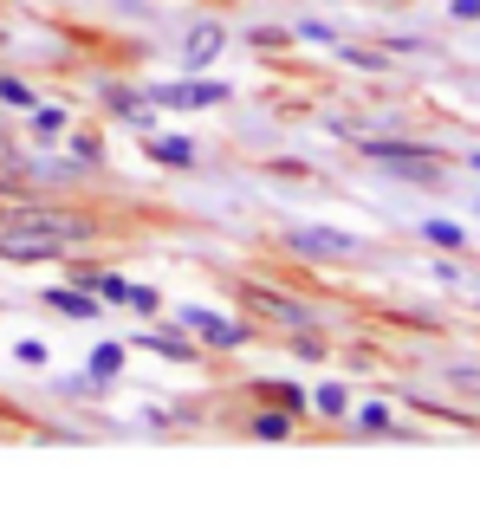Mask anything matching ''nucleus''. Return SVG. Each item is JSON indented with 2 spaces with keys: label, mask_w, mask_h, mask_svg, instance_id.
I'll return each instance as SVG.
<instances>
[{
  "label": "nucleus",
  "mask_w": 480,
  "mask_h": 512,
  "mask_svg": "<svg viewBox=\"0 0 480 512\" xmlns=\"http://www.w3.org/2000/svg\"><path fill=\"white\" fill-rule=\"evenodd\" d=\"M0 227L20 240H39V247H52L65 260L72 247H85V240L104 234V221L91 208H78V201H46V195H7L0 201Z\"/></svg>",
  "instance_id": "nucleus-1"
},
{
  "label": "nucleus",
  "mask_w": 480,
  "mask_h": 512,
  "mask_svg": "<svg viewBox=\"0 0 480 512\" xmlns=\"http://www.w3.org/2000/svg\"><path fill=\"white\" fill-rule=\"evenodd\" d=\"M357 156H364L370 169H383L390 182H416V188L448 182V156L422 137H357Z\"/></svg>",
  "instance_id": "nucleus-2"
},
{
  "label": "nucleus",
  "mask_w": 480,
  "mask_h": 512,
  "mask_svg": "<svg viewBox=\"0 0 480 512\" xmlns=\"http://www.w3.org/2000/svg\"><path fill=\"white\" fill-rule=\"evenodd\" d=\"M234 305L253 318V325H273V331H305V325H318V305H312V299H299V292H279V286H266V279H240V286H234Z\"/></svg>",
  "instance_id": "nucleus-3"
},
{
  "label": "nucleus",
  "mask_w": 480,
  "mask_h": 512,
  "mask_svg": "<svg viewBox=\"0 0 480 512\" xmlns=\"http://www.w3.org/2000/svg\"><path fill=\"white\" fill-rule=\"evenodd\" d=\"M169 325H182L195 344L215 357V350H240V344H253V318H240V312H215V305H176L169 312Z\"/></svg>",
  "instance_id": "nucleus-4"
},
{
  "label": "nucleus",
  "mask_w": 480,
  "mask_h": 512,
  "mask_svg": "<svg viewBox=\"0 0 480 512\" xmlns=\"http://www.w3.org/2000/svg\"><path fill=\"white\" fill-rule=\"evenodd\" d=\"M279 253H292V260H305V266H338V260L357 253V234L318 227V221H292V227H279Z\"/></svg>",
  "instance_id": "nucleus-5"
},
{
  "label": "nucleus",
  "mask_w": 480,
  "mask_h": 512,
  "mask_svg": "<svg viewBox=\"0 0 480 512\" xmlns=\"http://www.w3.org/2000/svg\"><path fill=\"white\" fill-rule=\"evenodd\" d=\"M143 91L156 98V111H163V117L215 111V104L234 98V85H221V78H208V72H176V78H163V85H143Z\"/></svg>",
  "instance_id": "nucleus-6"
},
{
  "label": "nucleus",
  "mask_w": 480,
  "mask_h": 512,
  "mask_svg": "<svg viewBox=\"0 0 480 512\" xmlns=\"http://www.w3.org/2000/svg\"><path fill=\"white\" fill-rule=\"evenodd\" d=\"M234 46V33H228V20H189L182 26V46H176V59H182V72H215L221 65V52Z\"/></svg>",
  "instance_id": "nucleus-7"
},
{
  "label": "nucleus",
  "mask_w": 480,
  "mask_h": 512,
  "mask_svg": "<svg viewBox=\"0 0 480 512\" xmlns=\"http://www.w3.org/2000/svg\"><path fill=\"white\" fill-rule=\"evenodd\" d=\"M98 98H104V117H117V124H130L137 137H150V130H163V111H156V98H150V91H137V85H117V78H111V85H104Z\"/></svg>",
  "instance_id": "nucleus-8"
},
{
  "label": "nucleus",
  "mask_w": 480,
  "mask_h": 512,
  "mask_svg": "<svg viewBox=\"0 0 480 512\" xmlns=\"http://www.w3.org/2000/svg\"><path fill=\"white\" fill-rule=\"evenodd\" d=\"M39 305H46V312H59V318H72V325H98V318L111 312V305H104L91 286H72V279L46 286V292H39Z\"/></svg>",
  "instance_id": "nucleus-9"
},
{
  "label": "nucleus",
  "mask_w": 480,
  "mask_h": 512,
  "mask_svg": "<svg viewBox=\"0 0 480 512\" xmlns=\"http://www.w3.org/2000/svg\"><path fill=\"white\" fill-rule=\"evenodd\" d=\"M143 156H150L156 169H176V175L202 169V143H195L189 130H150V137H143Z\"/></svg>",
  "instance_id": "nucleus-10"
},
{
  "label": "nucleus",
  "mask_w": 480,
  "mask_h": 512,
  "mask_svg": "<svg viewBox=\"0 0 480 512\" xmlns=\"http://www.w3.org/2000/svg\"><path fill=\"white\" fill-rule=\"evenodd\" d=\"M130 350H156L163 363H202V357H208V350L195 344L182 325H150V331H137V338H130Z\"/></svg>",
  "instance_id": "nucleus-11"
},
{
  "label": "nucleus",
  "mask_w": 480,
  "mask_h": 512,
  "mask_svg": "<svg viewBox=\"0 0 480 512\" xmlns=\"http://www.w3.org/2000/svg\"><path fill=\"white\" fill-rule=\"evenodd\" d=\"M59 150L72 156L78 169H91V175H104V169H111V156H104V130H98V124H65Z\"/></svg>",
  "instance_id": "nucleus-12"
},
{
  "label": "nucleus",
  "mask_w": 480,
  "mask_h": 512,
  "mask_svg": "<svg viewBox=\"0 0 480 512\" xmlns=\"http://www.w3.org/2000/svg\"><path fill=\"white\" fill-rule=\"evenodd\" d=\"M65 124H72V117H65V104H46V98H39L33 111H26V143H33V150H52V143L65 137Z\"/></svg>",
  "instance_id": "nucleus-13"
},
{
  "label": "nucleus",
  "mask_w": 480,
  "mask_h": 512,
  "mask_svg": "<svg viewBox=\"0 0 480 512\" xmlns=\"http://www.w3.org/2000/svg\"><path fill=\"white\" fill-rule=\"evenodd\" d=\"M351 428L364 441H383V435H409L403 422H396V409L390 402H351Z\"/></svg>",
  "instance_id": "nucleus-14"
},
{
  "label": "nucleus",
  "mask_w": 480,
  "mask_h": 512,
  "mask_svg": "<svg viewBox=\"0 0 480 512\" xmlns=\"http://www.w3.org/2000/svg\"><path fill=\"white\" fill-rule=\"evenodd\" d=\"M247 435L253 441H292V435H299V415L279 409V402H266L260 415H247Z\"/></svg>",
  "instance_id": "nucleus-15"
},
{
  "label": "nucleus",
  "mask_w": 480,
  "mask_h": 512,
  "mask_svg": "<svg viewBox=\"0 0 480 512\" xmlns=\"http://www.w3.org/2000/svg\"><path fill=\"white\" fill-rule=\"evenodd\" d=\"M124 363H130V344H117V338H104V344H91V357H85V370L98 376V383H117L124 376Z\"/></svg>",
  "instance_id": "nucleus-16"
},
{
  "label": "nucleus",
  "mask_w": 480,
  "mask_h": 512,
  "mask_svg": "<svg viewBox=\"0 0 480 512\" xmlns=\"http://www.w3.org/2000/svg\"><path fill=\"white\" fill-rule=\"evenodd\" d=\"M312 415L318 422H351V389L344 383H318L312 389Z\"/></svg>",
  "instance_id": "nucleus-17"
},
{
  "label": "nucleus",
  "mask_w": 480,
  "mask_h": 512,
  "mask_svg": "<svg viewBox=\"0 0 480 512\" xmlns=\"http://www.w3.org/2000/svg\"><path fill=\"white\" fill-rule=\"evenodd\" d=\"M253 396H260V402H279V409H292L299 422L312 415V389H299V383H253Z\"/></svg>",
  "instance_id": "nucleus-18"
},
{
  "label": "nucleus",
  "mask_w": 480,
  "mask_h": 512,
  "mask_svg": "<svg viewBox=\"0 0 480 512\" xmlns=\"http://www.w3.org/2000/svg\"><path fill=\"white\" fill-rule=\"evenodd\" d=\"M279 338H286V357H299V363H325V357H331V344H325V331H318V325L279 331Z\"/></svg>",
  "instance_id": "nucleus-19"
},
{
  "label": "nucleus",
  "mask_w": 480,
  "mask_h": 512,
  "mask_svg": "<svg viewBox=\"0 0 480 512\" xmlns=\"http://www.w3.org/2000/svg\"><path fill=\"white\" fill-rule=\"evenodd\" d=\"M331 52H338V65H351V72H390V52L383 46H344V39H331Z\"/></svg>",
  "instance_id": "nucleus-20"
},
{
  "label": "nucleus",
  "mask_w": 480,
  "mask_h": 512,
  "mask_svg": "<svg viewBox=\"0 0 480 512\" xmlns=\"http://www.w3.org/2000/svg\"><path fill=\"white\" fill-rule=\"evenodd\" d=\"M422 240H429V247H442V253H468V227H461V221H442V214H429V221H422Z\"/></svg>",
  "instance_id": "nucleus-21"
},
{
  "label": "nucleus",
  "mask_w": 480,
  "mask_h": 512,
  "mask_svg": "<svg viewBox=\"0 0 480 512\" xmlns=\"http://www.w3.org/2000/svg\"><path fill=\"white\" fill-rule=\"evenodd\" d=\"M39 104V91H33V78H20V72H0V111H33Z\"/></svg>",
  "instance_id": "nucleus-22"
},
{
  "label": "nucleus",
  "mask_w": 480,
  "mask_h": 512,
  "mask_svg": "<svg viewBox=\"0 0 480 512\" xmlns=\"http://www.w3.org/2000/svg\"><path fill=\"white\" fill-rule=\"evenodd\" d=\"M124 312H137V318H163V292H156V286H137V279H130V286H124Z\"/></svg>",
  "instance_id": "nucleus-23"
},
{
  "label": "nucleus",
  "mask_w": 480,
  "mask_h": 512,
  "mask_svg": "<svg viewBox=\"0 0 480 512\" xmlns=\"http://www.w3.org/2000/svg\"><path fill=\"white\" fill-rule=\"evenodd\" d=\"M442 383L455 389V396H468V402H480V363H448V370H442Z\"/></svg>",
  "instance_id": "nucleus-24"
},
{
  "label": "nucleus",
  "mask_w": 480,
  "mask_h": 512,
  "mask_svg": "<svg viewBox=\"0 0 480 512\" xmlns=\"http://www.w3.org/2000/svg\"><path fill=\"white\" fill-rule=\"evenodd\" d=\"M247 46L273 59V52H286V46H292V26H253V33H247Z\"/></svg>",
  "instance_id": "nucleus-25"
},
{
  "label": "nucleus",
  "mask_w": 480,
  "mask_h": 512,
  "mask_svg": "<svg viewBox=\"0 0 480 512\" xmlns=\"http://www.w3.org/2000/svg\"><path fill=\"white\" fill-rule=\"evenodd\" d=\"M13 363H20V370H46V363H52L46 338H20V344H13Z\"/></svg>",
  "instance_id": "nucleus-26"
},
{
  "label": "nucleus",
  "mask_w": 480,
  "mask_h": 512,
  "mask_svg": "<svg viewBox=\"0 0 480 512\" xmlns=\"http://www.w3.org/2000/svg\"><path fill=\"white\" fill-rule=\"evenodd\" d=\"M383 52H390V59H429V39H416V33H396V39H383Z\"/></svg>",
  "instance_id": "nucleus-27"
},
{
  "label": "nucleus",
  "mask_w": 480,
  "mask_h": 512,
  "mask_svg": "<svg viewBox=\"0 0 480 512\" xmlns=\"http://www.w3.org/2000/svg\"><path fill=\"white\" fill-rule=\"evenodd\" d=\"M124 286H130V279H124V273H111V266H104V273H98V286H91V292H98L104 305H124Z\"/></svg>",
  "instance_id": "nucleus-28"
},
{
  "label": "nucleus",
  "mask_w": 480,
  "mask_h": 512,
  "mask_svg": "<svg viewBox=\"0 0 480 512\" xmlns=\"http://www.w3.org/2000/svg\"><path fill=\"white\" fill-rule=\"evenodd\" d=\"M292 39H312V46H331V39H338V26H331V20H299V26H292Z\"/></svg>",
  "instance_id": "nucleus-29"
},
{
  "label": "nucleus",
  "mask_w": 480,
  "mask_h": 512,
  "mask_svg": "<svg viewBox=\"0 0 480 512\" xmlns=\"http://www.w3.org/2000/svg\"><path fill=\"white\" fill-rule=\"evenodd\" d=\"M13 156H20V137H13V124H7V117H0V169H7Z\"/></svg>",
  "instance_id": "nucleus-30"
},
{
  "label": "nucleus",
  "mask_w": 480,
  "mask_h": 512,
  "mask_svg": "<svg viewBox=\"0 0 480 512\" xmlns=\"http://www.w3.org/2000/svg\"><path fill=\"white\" fill-rule=\"evenodd\" d=\"M448 20H461V26H474V20H480V0H448Z\"/></svg>",
  "instance_id": "nucleus-31"
},
{
  "label": "nucleus",
  "mask_w": 480,
  "mask_h": 512,
  "mask_svg": "<svg viewBox=\"0 0 480 512\" xmlns=\"http://www.w3.org/2000/svg\"><path fill=\"white\" fill-rule=\"evenodd\" d=\"M370 7H396V0H370Z\"/></svg>",
  "instance_id": "nucleus-32"
},
{
  "label": "nucleus",
  "mask_w": 480,
  "mask_h": 512,
  "mask_svg": "<svg viewBox=\"0 0 480 512\" xmlns=\"http://www.w3.org/2000/svg\"><path fill=\"white\" fill-rule=\"evenodd\" d=\"M474 214H480V201H474Z\"/></svg>",
  "instance_id": "nucleus-33"
},
{
  "label": "nucleus",
  "mask_w": 480,
  "mask_h": 512,
  "mask_svg": "<svg viewBox=\"0 0 480 512\" xmlns=\"http://www.w3.org/2000/svg\"><path fill=\"white\" fill-rule=\"evenodd\" d=\"M474 312H480V299H474Z\"/></svg>",
  "instance_id": "nucleus-34"
}]
</instances>
